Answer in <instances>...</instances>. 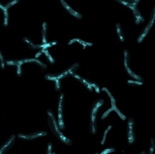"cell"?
<instances>
[{
  "mask_svg": "<svg viewBox=\"0 0 155 154\" xmlns=\"http://www.w3.org/2000/svg\"><path fill=\"white\" fill-rule=\"evenodd\" d=\"M146 152L145 151H142L139 154H145Z\"/></svg>",
  "mask_w": 155,
  "mask_h": 154,
  "instance_id": "16",
  "label": "cell"
},
{
  "mask_svg": "<svg viewBox=\"0 0 155 154\" xmlns=\"http://www.w3.org/2000/svg\"><path fill=\"white\" fill-rule=\"evenodd\" d=\"M155 148V140L153 138H151L150 140L149 150L147 154H153Z\"/></svg>",
  "mask_w": 155,
  "mask_h": 154,
  "instance_id": "11",
  "label": "cell"
},
{
  "mask_svg": "<svg viewBox=\"0 0 155 154\" xmlns=\"http://www.w3.org/2000/svg\"><path fill=\"white\" fill-rule=\"evenodd\" d=\"M115 149L112 148L106 149L103 150L99 154H108L114 152L115 151Z\"/></svg>",
  "mask_w": 155,
  "mask_h": 154,
  "instance_id": "15",
  "label": "cell"
},
{
  "mask_svg": "<svg viewBox=\"0 0 155 154\" xmlns=\"http://www.w3.org/2000/svg\"><path fill=\"white\" fill-rule=\"evenodd\" d=\"M15 138L14 135H11L0 147V154H5L13 144Z\"/></svg>",
  "mask_w": 155,
  "mask_h": 154,
  "instance_id": "6",
  "label": "cell"
},
{
  "mask_svg": "<svg viewBox=\"0 0 155 154\" xmlns=\"http://www.w3.org/2000/svg\"><path fill=\"white\" fill-rule=\"evenodd\" d=\"M104 103L102 99H99L97 101L94 105L92 110L91 115V123L90 126L94 127L97 126L96 115V113L98 109Z\"/></svg>",
  "mask_w": 155,
  "mask_h": 154,
  "instance_id": "4",
  "label": "cell"
},
{
  "mask_svg": "<svg viewBox=\"0 0 155 154\" xmlns=\"http://www.w3.org/2000/svg\"><path fill=\"white\" fill-rule=\"evenodd\" d=\"M47 133L45 131H38L31 134H25L19 133L17 136L18 138L23 140H31L36 139L38 138L46 136Z\"/></svg>",
  "mask_w": 155,
  "mask_h": 154,
  "instance_id": "3",
  "label": "cell"
},
{
  "mask_svg": "<svg viewBox=\"0 0 155 154\" xmlns=\"http://www.w3.org/2000/svg\"><path fill=\"white\" fill-rule=\"evenodd\" d=\"M132 11L135 19V22L136 24H138L144 21V19L141 15L137 7L134 8Z\"/></svg>",
  "mask_w": 155,
  "mask_h": 154,
  "instance_id": "8",
  "label": "cell"
},
{
  "mask_svg": "<svg viewBox=\"0 0 155 154\" xmlns=\"http://www.w3.org/2000/svg\"><path fill=\"white\" fill-rule=\"evenodd\" d=\"M134 121L132 118H130L128 121L127 139L128 143L131 144L135 140V135L134 130Z\"/></svg>",
  "mask_w": 155,
  "mask_h": 154,
  "instance_id": "2",
  "label": "cell"
},
{
  "mask_svg": "<svg viewBox=\"0 0 155 154\" xmlns=\"http://www.w3.org/2000/svg\"><path fill=\"white\" fill-rule=\"evenodd\" d=\"M52 145L51 143H48L46 154H52Z\"/></svg>",
  "mask_w": 155,
  "mask_h": 154,
  "instance_id": "14",
  "label": "cell"
},
{
  "mask_svg": "<svg viewBox=\"0 0 155 154\" xmlns=\"http://www.w3.org/2000/svg\"><path fill=\"white\" fill-rule=\"evenodd\" d=\"M52 154H56L54 152H53Z\"/></svg>",
  "mask_w": 155,
  "mask_h": 154,
  "instance_id": "17",
  "label": "cell"
},
{
  "mask_svg": "<svg viewBox=\"0 0 155 154\" xmlns=\"http://www.w3.org/2000/svg\"><path fill=\"white\" fill-rule=\"evenodd\" d=\"M155 14L153 13L152 16L151 17L150 21L148 24L143 30V31H142L141 34L138 38L137 39V42H138L139 43L141 42L143 39L146 36L153 24Z\"/></svg>",
  "mask_w": 155,
  "mask_h": 154,
  "instance_id": "5",
  "label": "cell"
},
{
  "mask_svg": "<svg viewBox=\"0 0 155 154\" xmlns=\"http://www.w3.org/2000/svg\"><path fill=\"white\" fill-rule=\"evenodd\" d=\"M78 42L83 46L84 49L87 46H91L92 45V43L91 42H87L82 40L80 39L75 38L70 40L68 43V45H71L74 42Z\"/></svg>",
  "mask_w": 155,
  "mask_h": 154,
  "instance_id": "9",
  "label": "cell"
},
{
  "mask_svg": "<svg viewBox=\"0 0 155 154\" xmlns=\"http://www.w3.org/2000/svg\"><path fill=\"white\" fill-rule=\"evenodd\" d=\"M95 154H98V153H96Z\"/></svg>",
  "mask_w": 155,
  "mask_h": 154,
  "instance_id": "18",
  "label": "cell"
},
{
  "mask_svg": "<svg viewBox=\"0 0 155 154\" xmlns=\"http://www.w3.org/2000/svg\"><path fill=\"white\" fill-rule=\"evenodd\" d=\"M61 1L62 5L70 14L78 19L81 18V15L73 9L64 1L61 0Z\"/></svg>",
  "mask_w": 155,
  "mask_h": 154,
  "instance_id": "7",
  "label": "cell"
},
{
  "mask_svg": "<svg viewBox=\"0 0 155 154\" xmlns=\"http://www.w3.org/2000/svg\"><path fill=\"white\" fill-rule=\"evenodd\" d=\"M112 128V126L111 125L109 126L107 128L105 129L104 132L103 138L101 142V143L102 145L104 144L106 138V136L108 131L111 129Z\"/></svg>",
  "mask_w": 155,
  "mask_h": 154,
  "instance_id": "13",
  "label": "cell"
},
{
  "mask_svg": "<svg viewBox=\"0 0 155 154\" xmlns=\"http://www.w3.org/2000/svg\"><path fill=\"white\" fill-rule=\"evenodd\" d=\"M46 24L45 22H44L42 26V42L43 44H46L47 43L46 39Z\"/></svg>",
  "mask_w": 155,
  "mask_h": 154,
  "instance_id": "12",
  "label": "cell"
},
{
  "mask_svg": "<svg viewBox=\"0 0 155 154\" xmlns=\"http://www.w3.org/2000/svg\"><path fill=\"white\" fill-rule=\"evenodd\" d=\"M50 127L54 134L59 140L66 145L69 146L72 145V140L63 134L58 127L55 120H53L52 123H50Z\"/></svg>",
  "mask_w": 155,
  "mask_h": 154,
  "instance_id": "1",
  "label": "cell"
},
{
  "mask_svg": "<svg viewBox=\"0 0 155 154\" xmlns=\"http://www.w3.org/2000/svg\"><path fill=\"white\" fill-rule=\"evenodd\" d=\"M115 27L118 38L120 42H123L124 41V37L120 24L118 23H117Z\"/></svg>",
  "mask_w": 155,
  "mask_h": 154,
  "instance_id": "10",
  "label": "cell"
}]
</instances>
